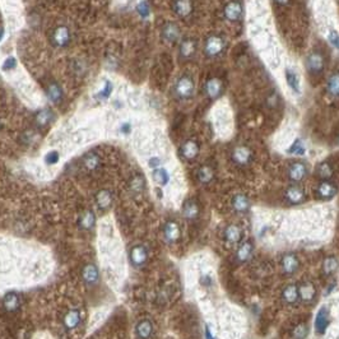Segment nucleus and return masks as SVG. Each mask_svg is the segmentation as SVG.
<instances>
[{
	"label": "nucleus",
	"instance_id": "nucleus-1",
	"mask_svg": "<svg viewBox=\"0 0 339 339\" xmlns=\"http://www.w3.org/2000/svg\"><path fill=\"white\" fill-rule=\"evenodd\" d=\"M175 95L180 99H189L194 95V80L189 75H183L175 84Z\"/></svg>",
	"mask_w": 339,
	"mask_h": 339
},
{
	"label": "nucleus",
	"instance_id": "nucleus-2",
	"mask_svg": "<svg viewBox=\"0 0 339 339\" xmlns=\"http://www.w3.org/2000/svg\"><path fill=\"white\" fill-rule=\"evenodd\" d=\"M231 157H232V161L239 166H247L253 162L254 154L250 148L245 147V145H239L232 150Z\"/></svg>",
	"mask_w": 339,
	"mask_h": 339
},
{
	"label": "nucleus",
	"instance_id": "nucleus-3",
	"mask_svg": "<svg viewBox=\"0 0 339 339\" xmlns=\"http://www.w3.org/2000/svg\"><path fill=\"white\" fill-rule=\"evenodd\" d=\"M224 48V40L219 36H211L207 39L204 45V52L209 58H215L218 56L223 51Z\"/></svg>",
	"mask_w": 339,
	"mask_h": 339
},
{
	"label": "nucleus",
	"instance_id": "nucleus-4",
	"mask_svg": "<svg viewBox=\"0 0 339 339\" xmlns=\"http://www.w3.org/2000/svg\"><path fill=\"white\" fill-rule=\"evenodd\" d=\"M306 68L311 74H320L325 68V59L320 52H311L306 58Z\"/></svg>",
	"mask_w": 339,
	"mask_h": 339
},
{
	"label": "nucleus",
	"instance_id": "nucleus-5",
	"mask_svg": "<svg viewBox=\"0 0 339 339\" xmlns=\"http://www.w3.org/2000/svg\"><path fill=\"white\" fill-rule=\"evenodd\" d=\"M52 45L56 48H65L71 42V32L67 26H59L51 35Z\"/></svg>",
	"mask_w": 339,
	"mask_h": 339
},
{
	"label": "nucleus",
	"instance_id": "nucleus-6",
	"mask_svg": "<svg viewBox=\"0 0 339 339\" xmlns=\"http://www.w3.org/2000/svg\"><path fill=\"white\" fill-rule=\"evenodd\" d=\"M329 310L325 306H323L317 311L316 317H315V324H314L316 334H320V336L324 334L328 329V326H329Z\"/></svg>",
	"mask_w": 339,
	"mask_h": 339
},
{
	"label": "nucleus",
	"instance_id": "nucleus-7",
	"mask_svg": "<svg viewBox=\"0 0 339 339\" xmlns=\"http://www.w3.org/2000/svg\"><path fill=\"white\" fill-rule=\"evenodd\" d=\"M285 198L290 204L297 205L302 204L305 202L306 195H305V192L302 190V188L297 185H292L285 192Z\"/></svg>",
	"mask_w": 339,
	"mask_h": 339
},
{
	"label": "nucleus",
	"instance_id": "nucleus-8",
	"mask_svg": "<svg viewBox=\"0 0 339 339\" xmlns=\"http://www.w3.org/2000/svg\"><path fill=\"white\" fill-rule=\"evenodd\" d=\"M307 175V167L302 162H294L288 167V179L293 183H301Z\"/></svg>",
	"mask_w": 339,
	"mask_h": 339
},
{
	"label": "nucleus",
	"instance_id": "nucleus-9",
	"mask_svg": "<svg viewBox=\"0 0 339 339\" xmlns=\"http://www.w3.org/2000/svg\"><path fill=\"white\" fill-rule=\"evenodd\" d=\"M223 13L224 17H226V20H228L230 22H237V21H240L241 17H242V5H241L240 1H230V3L224 7Z\"/></svg>",
	"mask_w": 339,
	"mask_h": 339
},
{
	"label": "nucleus",
	"instance_id": "nucleus-10",
	"mask_svg": "<svg viewBox=\"0 0 339 339\" xmlns=\"http://www.w3.org/2000/svg\"><path fill=\"white\" fill-rule=\"evenodd\" d=\"M204 90L209 98H219L222 96V93H223V83L218 78H211V79L207 80Z\"/></svg>",
	"mask_w": 339,
	"mask_h": 339
},
{
	"label": "nucleus",
	"instance_id": "nucleus-11",
	"mask_svg": "<svg viewBox=\"0 0 339 339\" xmlns=\"http://www.w3.org/2000/svg\"><path fill=\"white\" fill-rule=\"evenodd\" d=\"M181 236V231H180L179 224L173 221H169L165 227H163V237L167 243H175L179 241Z\"/></svg>",
	"mask_w": 339,
	"mask_h": 339
},
{
	"label": "nucleus",
	"instance_id": "nucleus-12",
	"mask_svg": "<svg viewBox=\"0 0 339 339\" xmlns=\"http://www.w3.org/2000/svg\"><path fill=\"white\" fill-rule=\"evenodd\" d=\"M316 297V288L311 282H302L298 286V298L304 302H313Z\"/></svg>",
	"mask_w": 339,
	"mask_h": 339
},
{
	"label": "nucleus",
	"instance_id": "nucleus-13",
	"mask_svg": "<svg viewBox=\"0 0 339 339\" xmlns=\"http://www.w3.org/2000/svg\"><path fill=\"white\" fill-rule=\"evenodd\" d=\"M317 196L324 200H329V199L334 198L337 194V186L336 184H333L329 180H324L317 185Z\"/></svg>",
	"mask_w": 339,
	"mask_h": 339
},
{
	"label": "nucleus",
	"instance_id": "nucleus-14",
	"mask_svg": "<svg viewBox=\"0 0 339 339\" xmlns=\"http://www.w3.org/2000/svg\"><path fill=\"white\" fill-rule=\"evenodd\" d=\"M163 41L167 42V44H173L180 39V28L177 24L175 23H166L162 28V32H161Z\"/></svg>",
	"mask_w": 339,
	"mask_h": 339
},
{
	"label": "nucleus",
	"instance_id": "nucleus-15",
	"mask_svg": "<svg viewBox=\"0 0 339 339\" xmlns=\"http://www.w3.org/2000/svg\"><path fill=\"white\" fill-rule=\"evenodd\" d=\"M147 259H148V251L144 246L138 245V246H134L133 249H131L130 262L134 266L139 268V266H144L145 262H147Z\"/></svg>",
	"mask_w": 339,
	"mask_h": 339
},
{
	"label": "nucleus",
	"instance_id": "nucleus-16",
	"mask_svg": "<svg viewBox=\"0 0 339 339\" xmlns=\"http://www.w3.org/2000/svg\"><path fill=\"white\" fill-rule=\"evenodd\" d=\"M200 147L195 141H186L180 148V154L188 161H192L196 158L199 154Z\"/></svg>",
	"mask_w": 339,
	"mask_h": 339
},
{
	"label": "nucleus",
	"instance_id": "nucleus-17",
	"mask_svg": "<svg viewBox=\"0 0 339 339\" xmlns=\"http://www.w3.org/2000/svg\"><path fill=\"white\" fill-rule=\"evenodd\" d=\"M281 266L282 269H283V272H285V274L292 275L293 273L297 272L300 263H298L297 256L294 255V254H287V255H285L282 258Z\"/></svg>",
	"mask_w": 339,
	"mask_h": 339
},
{
	"label": "nucleus",
	"instance_id": "nucleus-18",
	"mask_svg": "<svg viewBox=\"0 0 339 339\" xmlns=\"http://www.w3.org/2000/svg\"><path fill=\"white\" fill-rule=\"evenodd\" d=\"M223 237L227 242L239 243L242 240L243 232L242 230H241V227H239L236 224H230V226H227V227L224 228Z\"/></svg>",
	"mask_w": 339,
	"mask_h": 339
},
{
	"label": "nucleus",
	"instance_id": "nucleus-19",
	"mask_svg": "<svg viewBox=\"0 0 339 339\" xmlns=\"http://www.w3.org/2000/svg\"><path fill=\"white\" fill-rule=\"evenodd\" d=\"M82 321V314L78 309H72L68 311L64 316V326L68 330L77 329Z\"/></svg>",
	"mask_w": 339,
	"mask_h": 339
},
{
	"label": "nucleus",
	"instance_id": "nucleus-20",
	"mask_svg": "<svg viewBox=\"0 0 339 339\" xmlns=\"http://www.w3.org/2000/svg\"><path fill=\"white\" fill-rule=\"evenodd\" d=\"M98 277V269H97V266L95 264H87V266H84L83 270H82V278H83V281L86 282L87 285H96L99 279Z\"/></svg>",
	"mask_w": 339,
	"mask_h": 339
},
{
	"label": "nucleus",
	"instance_id": "nucleus-21",
	"mask_svg": "<svg viewBox=\"0 0 339 339\" xmlns=\"http://www.w3.org/2000/svg\"><path fill=\"white\" fill-rule=\"evenodd\" d=\"M196 51V42L193 39H185L181 41L179 48L180 56L184 59H190Z\"/></svg>",
	"mask_w": 339,
	"mask_h": 339
},
{
	"label": "nucleus",
	"instance_id": "nucleus-22",
	"mask_svg": "<svg viewBox=\"0 0 339 339\" xmlns=\"http://www.w3.org/2000/svg\"><path fill=\"white\" fill-rule=\"evenodd\" d=\"M199 213H200V208H199V204L195 200L189 199L184 203L183 216L186 219H196L199 217Z\"/></svg>",
	"mask_w": 339,
	"mask_h": 339
},
{
	"label": "nucleus",
	"instance_id": "nucleus-23",
	"mask_svg": "<svg viewBox=\"0 0 339 339\" xmlns=\"http://www.w3.org/2000/svg\"><path fill=\"white\" fill-rule=\"evenodd\" d=\"M137 336L139 339H149L152 333H153V325L148 319L141 320L135 328Z\"/></svg>",
	"mask_w": 339,
	"mask_h": 339
},
{
	"label": "nucleus",
	"instance_id": "nucleus-24",
	"mask_svg": "<svg viewBox=\"0 0 339 339\" xmlns=\"http://www.w3.org/2000/svg\"><path fill=\"white\" fill-rule=\"evenodd\" d=\"M172 9L179 17H188L192 13L193 7L189 0H173Z\"/></svg>",
	"mask_w": 339,
	"mask_h": 339
},
{
	"label": "nucleus",
	"instance_id": "nucleus-25",
	"mask_svg": "<svg viewBox=\"0 0 339 339\" xmlns=\"http://www.w3.org/2000/svg\"><path fill=\"white\" fill-rule=\"evenodd\" d=\"M286 82H287V86L290 87L294 93L301 92L300 77H298V74L296 73L294 69H292V68H287V69H286Z\"/></svg>",
	"mask_w": 339,
	"mask_h": 339
},
{
	"label": "nucleus",
	"instance_id": "nucleus-26",
	"mask_svg": "<svg viewBox=\"0 0 339 339\" xmlns=\"http://www.w3.org/2000/svg\"><path fill=\"white\" fill-rule=\"evenodd\" d=\"M254 246L251 242H243L236 251V260L239 263H246L253 256Z\"/></svg>",
	"mask_w": 339,
	"mask_h": 339
},
{
	"label": "nucleus",
	"instance_id": "nucleus-27",
	"mask_svg": "<svg viewBox=\"0 0 339 339\" xmlns=\"http://www.w3.org/2000/svg\"><path fill=\"white\" fill-rule=\"evenodd\" d=\"M3 305L5 310L9 311V313H14V311H17L20 309V296H18L16 292H9V293L4 297Z\"/></svg>",
	"mask_w": 339,
	"mask_h": 339
},
{
	"label": "nucleus",
	"instance_id": "nucleus-28",
	"mask_svg": "<svg viewBox=\"0 0 339 339\" xmlns=\"http://www.w3.org/2000/svg\"><path fill=\"white\" fill-rule=\"evenodd\" d=\"M282 300L285 301L286 304L292 305L298 300V287L296 285H288L285 287V290L282 291Z\"/></svg>",
	"mask_w": 339,
	"mask_h": 339
},
{
	"label": "nucleus",
	"instance_id": "nucleus-29",
	"mask_svg": "<svg viewBox=\"0 0 339 339\" xmlns=\"http://www.w3.org/2000/svg\"><path fill=\"white\" fill-rule=\"evenodd\" d=\"M326 92L334 98H339V72L333 73L326 82Z\"/></svg>",
	"mask_w": 339,
	"mask_h": 339
},
{
	"label": "nucleus",
	"instance_id": "nucleus-30",
	"mask_svg": "<svg viewBox=\"0 0 339 339\" xmlns=\"http://www.w3.org/2000/svg\"><path fill=\"white\" fill-rule=\"evenodd\" d=\"M46 93H48V99L52 103H55V105L60 103L61 99H63V91H61V87L56 82H51V83L48 84Z\"/></svg>",
	"mask_w": 339,
	"mask_h": 339
},
{
	"label": "nucleus",
	"instance_id": "nucleus-31",
	"mask_svg": "<svg viewBox=\"0 0 339 339\" xmlns=\"http://www.w3.org/2000/svg\"><path fill=\"white\" fill-rule=\"evenodd\" d=\"M231 204H232V208H234L235 211L239 212V213H243V212H246L247 209H249L250 203L249 199L243 195V194H237V195H235L234 198H232Z\"/></svg>",
	"mask_w": 339,
	"mask_h": 339
},
{
	"label": "nucleus",
	"instance_id": "nucleus-32",
	"mask_svg": "<svg viewBox=\"0 0 339 339\" xmlns=\"http://www.w3.org/2000/svg\"><path fill=\"white\" fill-rule=\"evenodd\" d=\"M52 119H54V115H52L51 110L42 109L36 114L35 121L40 128H44V126H46V125H48L52 121Z\"/></svg>",
	"mask_w": 339,
	"mask_h": 339
},
{
	"label": "nucleus",
	"instance_id": "nucleus-33",
	"mask_svg": "<svg viewBox=\"0 0 339 339\" xmlns=\"http://www.w3.org/2000/svg\"><path fill=\"white\" fill-rule=\"evenodd\" d=\"M79 227L83 228V230H91V228L95 226L96 223V217H95V213L92 211H86L82 213L79 218Z\"/></svg>",
	"mask_w": 339,
	"mask_h": 339
},
{
	"label": "nucleus",
	"instance_id": "nucleus-34",
	"mask_svg": "<svg viewBox=\"0 0 339 339\" xmlns=\"http://www.w3.org/2000/svg\"><path fill=\"white\" fill-rule=\"evenodd\" d=\"M196 176H198L199 183L209 184L212 180L215 179V171H213V169H212L211 166H207V165H205V166H202L198 170Z\"/></svg>",
	"mask_w": 339,
	"mask_h": 339
},
{
	"label": "nucleus",
	"instance_id": "nucleus-35",
	"mask_svg": "<svg viewBox=\"0 0 339 339\" xmlns=\"http://www.w3.org/2000/svg\"><path fill=\"white\" fill-rule=\"evenodd\" d=\"M316 175L323 180H330L334 175V170L329 162H321L316 167Z\"/></svg>",
	"mask_w": 339,
	"mask_h": 339
},
{
	"label": "nucleus",
	"instance_id": "nucleus-36",
	"mask_svg": "<svg viewBox=\"0 0 339 339\" xmlns=\"http://www.w3.org/2000/svg\"><path fill=\"white\" fill-rule=\"evenodd\" d=\"M96 203L99 208L107 209L112 203V195L109 190H101L96 195Z\"/></svg>",
	"mask_w": 339,
	"mask_h": 339
},
{
	"label": "nucleus",
	"instance_id": "nucleus-37",
	"mask_svg": "<svg viewBox=\"0 0 339 339\" xmlns=\"http://www.w3.org/2000/svg\"><path fill=\"white\" fill-rule=\"evenodd\" d=\"M152 176H153V180L156 181L158 185L165 186L169 184L170 181V175L165 169H154L153 172H152Z\"/></svg>",
	"mask_w": 339,
	"mask_h": 339
},
{
	"label": "nucleus",
	"instance_id": "nucleus-38",
	"mask_svg": "<svg viewBox=\"0 0 339 339\" xmlns=\"http://www.w3.org/2000/svg\"><path fill=\"white\" fill-rule=\"evenodd\" d=\"M83 163H84V166H86L87 170L93 171V170H96L97 167L99 166L101 160H99L98 154L91 152V153H88V154H86V156H84Z\"/></svg>",
	"mask_w": 339,
	"mask_h": 339
},
{
	"label": "nucleus",
	"instance_id": "nucleus-39",
	"mask_svg": "<svg viewBox=\"0 0 339 339\" xmlns=\"http://www.w3.org/2000/svg\"><path fill=\"white\" fill-rule=\"evenodd\" d=\"M339 263L334 256H328L323 262V272L326 275H332L338 269Z\"/></svg>",
	"mask_w": 339,
	"mask_h": 339
},
{
	"label": "nucleus",
	"instance_id": "nucleus-40",
	"mask_svg": "<svg viewBox=\"0 0 339 339\" xmlns=\"http://www.w3.org/2000/svg\"><path fill=\"white\" fill-rule=\"evenodd\" d=\"M144 179L142 176H139V175H137V176H134L133 179L130 180V184H129V188H130V190L134 194H139V193L143 192L144 189Z\"/></svg>",
	"mask_w": 339,
	"mask_h": 339
},
{
	"label": "nucleus",
	"instance_id": "nucleus-41",
	"mask_svg": "<svg viewBox=\"0 0 339 339\" xmlns=\"http://www.w3.org/2000/svg\"><path fill=\"white\" fill-rule=\"evenodd\" d=\"M294 339H305L307 336V325L306 324H298L296 328L293 329V333H292Z\"/></svg>",
	"mask_w": 339,
	"mask_h": 339
},
{
	"label": "nucleus",
	"instance_id": "nucleus-42",
	"mask_svg": "<svg viewBox=\"0 0 339 339\" xmlns=\"http://www.w3.org/2000/svg\"><path fill=\"white\" fill-rule=\"evenodd\" d=\"M112 92V84L110 83V82H107V80H105V83H103V87L99 90L98 92V98L101 99H107L110 97V95H111Z\"/></svg>",
	"mask_w": 339,
	"mask_h": 339
},
{
	"label": "nucleus",
	"instance_id": "nucleus-43",
	"mask_svg": "<svg viewBox=\"0 0 339 339\" xmlns=\"http://www.w3.org/2000/svg\"><path fill=\"white\" fill-rule=\"evenodd\" d=\"M288 153L304 154L305 153V145H304V143H302V141L297 139V141L294 142V143L291 145V148L288 149Z\"/></svg>",
	"mask_w": 339,
	"mask_h": 339
},
{
	"label": "nucleus",
	"instance_id": "nucleus-44",
	"mask_svg": "<svg viewBox=\"0 0 339 339\" xmlns=\"http://www.w3.org/2000/svg\"><path fill=\"white\" fill-rule=\"evenodd\" d=\"M59 160H60V154H59L58 150H50L45 156V162L48 165H50V166L56 165L59 162Z\"/></svg>",
	"mask_w": 339,
	"mask_h": 339
},
{
	"label": "nucleus",
	"instance_id": "nucleus-45",
	"mask_svg": "<svg viewBox=\"0 0 339 339\" xmlns=\"http://www.w3.org/2000/svg\"><path fill=\"white\" fill-rule=\"evenodd\" d=\"M137 12L139 13V16H141L142 18H147L150 13L149 5H148L147 1H141V3L138 4Z\"/></svg>",
	"mask_w": 339,
	"mask_h": 339
},
{
	"label": "nucleus",
	"instance_id": "nucleus-46",
	"mask_svg": "<svg viewBox=\"0 0 339 339\" xmlns=\"http://www.w3.org/2000/svg\"><path fill=\"white\" fill-rule=\"evenodd\" d=\"M328 41L330 42V45L333 48H336L339 50V33L337 32L336 29H330L329 33H328Z\"/></svg>",
	"mask_w": 339,
	"mask_h": 339
},
{
	"label": "nucleus",
	"instance_id": "nucleus-47",
	"mask_svg": "<svg viewBox=\"0 0 339 339\" xmlns=\"http://www.w3.org/2000/svg\"><path fill=\"white\" fill-rule=\"evenodd\" d=\"M16 67H17V60L14 58H8L7 60L4 61V64H3L4 71H12V69H14Z\"/></svg>",
	"mask_w": 339,
	"mask_h": 339
},
{
	"label": "nucleus",
	"instance_id": "nucleus-48",
	"mask_svg": "<svg viewBox=\"0 0 339 339\" xmlns=\"http://www.w3.org/2000/svg\"><path fill=\"white\" fill-rule=\"evenodd\" d=\"M160 165H161L160 158H156V157H154V158H150L149 160V166L153 167V169H158Z\"/></svg>",
	"mask_w": 339,
	"mask_h": 339
},
{
	"label": "nucleus",
	"instance_id": "nucleus-49",
	"mask_svg": "<svg viewBox=\"0 0 339 339\" xmlns=\"http://www.w3.org/2000/svg\"><path fill=\"white\" fill-rule=\"evenodd\" d=\"M130 129H131V126H130V124H129V122H124V124L120 126V130H122V133H129V131H130Z\"/></svg>",
	"mask_w": 339,
	"mask_h": 339
},
{
	"label": "nucleus",
	"instance_id": "nucleus-50",
	"mask_svg": "<svg viewBox=\"0 0 339 339\" xmlns=\"http://www.w3.org/2000/svg\"><path fill=\"white\" fill-rule=\"evenodd\" d=\"M204 336H205V339H215V337H213V334H212L211 329H209V326H205Z\"/></svg>",
	"mask_w": 339,
	"mask_h": 339
},
{
	"label": "nucleus",
	"instance_id": "nucleus-51",
	"mask_svg": "<svg viewBox=\"0 0 339 339\" xmlns=\"http://www.w3.org/2000/svg\"><path fill=\"white\" fill-rule=\"evenodd\" d=\"M275 4H278V5H287L288 3H290V0H274Z\"/></svg>",
	"mask_w": 339,
	"mask_h": 339
}]
</instances>
